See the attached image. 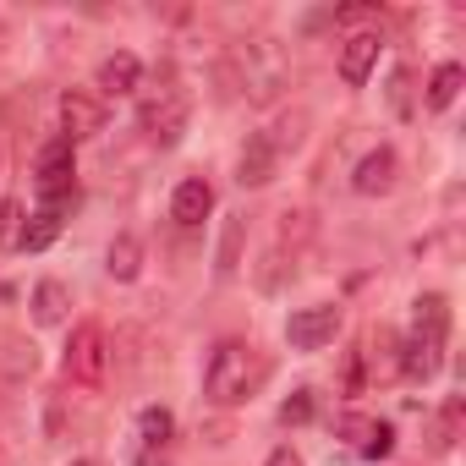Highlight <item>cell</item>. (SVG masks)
Returning <instances> with one entry per match:
<instances>
[{
  "instance_id": "6da1fadb",
  "label": "cell",
  "mask_w": 466,
  "mask_h": 466,
  "mask_svg": "<svg viewBox=\"0 0 466 466\" xmlns=\"http://www.w3.org/2000/svg\"><path fill=\"white\" fill-rule=\"evenodd\" d=\"M269 384V357L253 340H219L203 368V390L214 406H242Z\"/></svg>"
},
{
  "instance_id": "7a4b0ae2",
  "label": "cell",
  "mask_w": 466,
  "mask_h": 466,
  "mask_svg": "<svg viewBox=\"0 0 466 466\" xmlns=\"http://www.w3.org/2000/svg\"><path fill=\"white\" fill-rule=\"evenodd\" d=\"M219 83H225L230 94H248L253 105H269V99H280V88L291 83V66H286L280 45H269V39H242L237 50L225 56Z\"/></svg>"
},
{
  "instance_id": "3957f363",
  "label": "cell",
  "mask_w": 466,
  "mask_h": 466,
  "mask_svg": "<svg viewBox=\"0 0 466 466\" xmlns=\"http://www.w3.org/2000/svg\"><path fill=\"white\" fill-rule=\"evenodd\" d=\"M444 346H450V302L439 291L417 297V313H411V335L400 340V373L428 384L439 368H444Z\"/></svg>"
},
{
  "instance_id": "277c9868",
  "label": "cell",
  "mask_w": 466,
  "mask_h": 466,
  "mask_svg": "<svg viewBox=\"0 0 466 466\" xmlns=\"http://www.w3.org/2000/svg\"><path fill=\"white\" fill-rule=\"evenodd\" d=\"M137 127H143L148 143H159V148H176V143H181V132H187V94L176 88L170 72L137 99Z\"/></svg>"
},
{
  "instance_id": "5b68a950",
  "label": "cell",
  "mask_w": 466,
  "mask_h": 466,
  "mask_svg": "<svg viewBox=\"0 0 466 466\" xmlns=\"http://www.w3.org/2000/svg\"><path fill=\"white\" fill-rule=\"evenodd\" d=\"M39 198H45V208H56V214H66V203L77 198L72 143H66V137H50V143L39 148Z\"/></svg>"
},
{
  "instance_id": "8992f818",
  "label": "cell",
  "mask_w": 466,
  "mask_h": 466,
  "mask_svg": "<svg viewBox=\"0 0 466 466\" xmlns=\"http://www.w3.org/2000/svg\"><path fill=\"white\" fill-rule=\"evenodd\" d=\"M105 368H110V335H105V324H77L72 340H66V379L99 384Z\"/></svg>"
},
{
  "instance_id": "52a82bcc",
  "label": "cell",
  "mask_w": 466,
  "mask_h": 466,
  "mask_svg": "<svg viewBox=\"0 0 466 466\" xmlns=\"http://www.w3.org/2000/svg\"><path fill=\"white\" fill-rule=\"evenodd\" d=\"M335 335H340V308H335V302L297 308V313L286 319V340H291V351H324Z\"/></svg>"
},
{
  "instance_id": "ba28073f",
  "label": "cell",
  "mask_w": 466,
  "mask_h": 466,
  "mask_svg": "<svg viewBox=\"0 0 466 466\" xmlns=\"http://www.w3.org/2000/svg\"><path fill=\"white\" fill-rule=\"evenodd\" d=\"M94 132H105V99H94V94H83V88L61 94V137H66V143H83V137H94Z\"/></svg>"
},
{
  "instance_id": "9c48e42d",
  "label": "cell",
  "mask_w": 466,
  "mask_h": 466,
  "mask_svg": "<svg viewBox=\"0 0 466 466\" xmlns=\"http://www.w3.org/2000/svg\"><path fill=\"white\" fill-rule=\"evenodd\" d=\"M379 50H384V39H379L373 28L351 34V39L340 45V83H346V88H362V83L373 77V66H379Z\"/></svg>"
},
{
  "instance_id": "30bf717a",
  "label": "cell",
  "mask_w": 466,
  "mask_h": 466,
  "mask_svg": "<svg viewBox=\"0 0 466 466\" xmlns=\"http://www.w3.org/2000/svg\"><path fill=\"white\" fill-rule=\"evenodd\" d=\"M395 176H400V159H395V148H373V154H362V159H357V176H351V187H357L362 198H384V192L395 187Z\"/></svg>"
},
{
  "instance_id": "8fae6325",
  "label": "cell",
  "mask_w": 466,
  "mask_h": 466,
  "mask_svg": "<svg viewBox=\"0 0 466 466\" xmlns=\"http://www.w3.org/2000/svg\"><path fill=\"white\" fill-rule=\"evenodd\" d=\"M208 208H214V187H208L203 176H187V181L176 187V198H170V219H176V225H203Z\"/></svg>"
},
{
  "instance_id": "7c38bea8",
  "label": "cell",
  "mask_w": 466,
  "mask_h": 466,
  "mask_svg": "<svg viewBox=\"0 0 466 466\" xmlns=\"http://www.w3.org/2000/svg\"><path fill=\"white\" fill-rule=\"evenodd\" d=\"M340 433H346L368 461H379V455H390V450H395V428H390V422H379V417H346V422H340Z\"/></svg>"
},
{
  "instance_id": "4fadbf2b",
  "label": "cell",
  "mask_w": 466,
  "mask_h": 466,
  "mask_svg": "<svg viewBox=\"0 0 466 466\" xmlns=\"http://www.w3.org/2000/svg\"><path fill=\"white\" fill-rule=\"evenodd\" d=\"M143 83V66H137V56H127V50H116V56H105L99 61V94H132Z\"/></svg>"
},
{
  "instance_id": "5bb4252c",
  "label": "cell",
  "mask_w": 466,
  "mask_h": 466,
  "mask_svg": "<svg viewBox=\"0 0 466 466\" xmlns=\"http://www.w3.org/2000/svg\"><path fill=\"white\" fill-rule=\"evenodd\" d=\"M275 165H280V154H275V143L258 132V137H248V148H242V187H264V181H275Z\"/></svg>"
},
{
  "instance_id": "9a60e30c",
  "label": "cell",
  "mask_w": 466,
  "mask_h": 466,
  "mask_svg": "<svg viewBox=\"0 0 466 466\" xmlns=\"http://www.w3.org/2000/svg\"><path fill=\"white\" fill-rule=\"evenodd\" d=\"M56 237H61V214H56V208H39V214H34V219L23 225L17 248H23V253H45V248H50Z\"/></svg>"
},
{
  "instance_id": "2e32d148",
  "label": "cell",
  "mask_w": 466,
  "mask_h": 466,
  "mask_svg": "<svg viewBox=\"0 0 466 466\" xmlns=\"http://www.w3.org/2000/svg\"><path fill=\"white\" fill-rule=\"evenodd\" d=\"M66 308H72V291H66L61 280H39V291H34V319H39V324H61Z\"/></svg>"
},
{
  "instance_id": "e0dca14e",
  "label": "cell",
  "mask_w": 466,
  "mask_h": 466,
  "mask_svg": "<svg viewBox=\"0 0 466 466\" xmlns=\"http://www.w3.org/2000/svg\"><path fill=\"white\" fill-rule=\"evenodd\" d=\"M137 433H143V455H159V450L170 444V433H176V417H170L165 406H148V411L137 417Z\"/></svg>"
},
{
  "instance_id": "ac0fdd59",
  "label": "cell",
  "mask_w": 466,
  "mask_h": 466,
  "mask_svg": "<svg viewBox=\"0 0 466 466\" xmlns=\"http://www.w3.org/2000/svg\"><path fill=\"white\" fill-rule=\"evenodd\" d=\"M461 83H466V72H461L455 61H444V66L428 77V110H450L455 94H461Z\"/></svg>"
},
{
  "instance_id": "d6986e66",
  "label": "cell",
  "mask_w": 466,
  "mask_h": 466,
  "mask_svg": "<svg viewBox=\"0 0 466 466\" xmlns=\"http://www.w3.org/2000/svg\"><path fill=\"white\" fill-rule=\"evenodd\" d=\"M105 269H110L116 280H137V269H143V242H137V237H116Z\"/></svg>"
},
{
  "instance_id": "ffe728a7",
  "label": "cell",
  "mask_w": 466,
  "mask_h": 466,
  "mask_svg": "<svg viewBox=\"0 0 466 466\" xmlns=\"http://www.w3.org/2000/svg\"><path fill=\"white\" fill-rule=\"evenodd\" d=\"M461 417H466V400H461V395H450V400L439 406V417H433V450H439V455L461 439Z\"/></svg>"
},
{
  "instance_id": "44dd1931",
  "label": "cell",
  "mask_w": 466,
  "mask_h": 466,
  "mask_svg": "<svg viewBox=\"0 0 466 466\" xmlns=\"http://www.w3.org/2000/svg\"><path fill=\"white\" fill-rule=\"evenodd\" d=\"M237 248H242V219H230L225 225V242H219V275L237 269Z\"/></svg>"
},
{
  "instance_id": "7402d4cb",
  "label": "cell",
  "mask_w": 466,
  "mask_h": 466,
  "mask_svg": "<svg viewBox=\"0 0 466 466\" xmlns=\"http://www.w3.org/2000/svg\"><path fill=\"white\" fill-rule=\"evenodd\" d=\"M308 417H313V390H297V395L280 406V422H286V428H297V422H308Z\"/></svg>"
},
{
  "instance_id": "603a6c76",
  "label": "cell",
  "mask_w": 466,
  "mask_h": 466,
  "mask_svg": "<svg viewBox=\"0 0 466 466\" xmlns=\"http://www.w3.org/2000/svg\"><path fill=\"white\" fill-rule=\"evenodd\" d=\"M264 466H302V455H297V450H291V444H280V450H275V455H269V461H264Z\"/></svg>"
},
{
  "instance_id": "cb8c5ba5",
  "label": "cell",
  "mask_w": 466,
  "mask_h": 466,
  "mask_svg": "<svg viewBox=\"0 0 466 466\" xmlns=\"http://www.w3.org/2000/svg\"><path fill=\"white\" fill-rule=\"evenodd\" d=\"M72 466H99V461H72Z\"/></svg>"
},
{
  "instance_id": "d4e9b609",
  "label": "cell",
  "mask_w": 466,
  "mask_h": 466,
  "mask_svg": "<svg viewBox=\"0 0 466 466\" xmlns=\"http://www.w3.org/2000/svg\"><path fill=\"white\" fill-rule=\"evenodd\" d=\"M0 297H6V286H0Z\"/></svg>"
},
{
  "instance_id": "484cf974",
  "label": "cell",
  "mask_w": 466,
  "mask_h": 466,
  "mask_svg": "<svg viewBox=\"0 0 466 466\" xmlns=\"http://www.w3.org/2000/svg\"><path fill=\"white\" fill-rule=\"evenodd\" d=\"M0 466H6V455H0Z\"/></svg>"
}]
</instances>
